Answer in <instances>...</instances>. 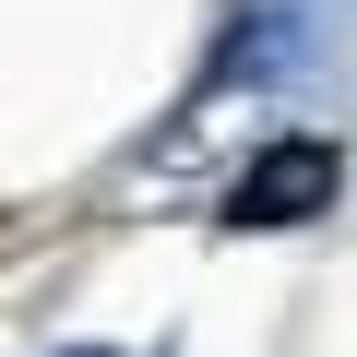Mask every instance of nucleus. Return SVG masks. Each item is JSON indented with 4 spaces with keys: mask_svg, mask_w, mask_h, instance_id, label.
I'll return each mask as SVG.
<instances>
[{
    "mask_svg": "<svg viewBox=\"0 0 357 357\" xmlns=\"http://www.w3.org/2000/svg\"><path fill=\"white\" fill-rule=\"evenodd\" d=\"M333 191H345V143H333V131H274V143L238 167L227 215H238V227H310V215H333Z\"/></svg>",
    "mask_w": 357,
    "mask_h": 357,
    "instance_id": "f257e3e1",
    "label": "nucleus"
},
{
    "mask_svg": "<svg viewBox=\"0 0 357 357\" xmlns=\"http://www.w3.org/2000/svg\"><path fill=\"white\" fill-rule=\"evenodd\" d=\"M84 357H119V345H84Z\"/></svg>",
    "mask_w": 357,
    "mask_h": 357,
    "instance_id": "f03ea898",
    "label": "nucleus"
}]
</instances>
